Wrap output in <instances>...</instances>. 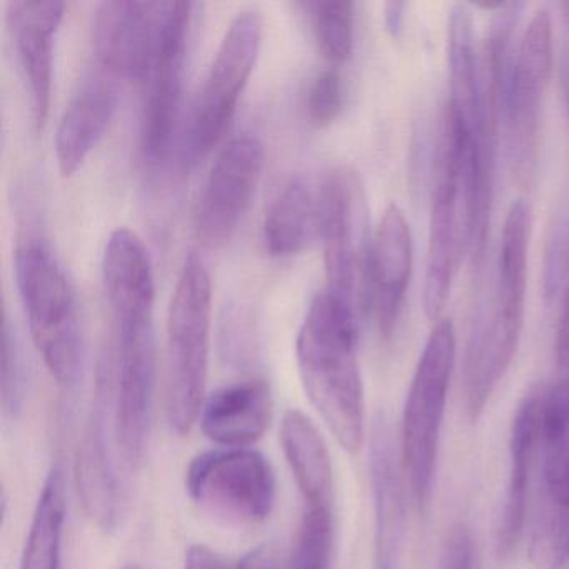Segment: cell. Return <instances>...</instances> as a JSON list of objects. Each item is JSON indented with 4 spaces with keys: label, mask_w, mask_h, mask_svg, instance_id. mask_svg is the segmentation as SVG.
<instances>
[{
    "label": "cell",
    "mask_w": 569,
    "mask_h": 569,
    "mask_svg": "<svg viewBox=\"0 0 569 569\" xmlns=\"http://www.w3.org/2000/svg\"><path fill=\"white\" fill-rule=\"evenodd\" d=\"M455 362V325L451 319L441 318L432 326L422 349L402 415V475L406 476L416 508L421 511L431 499L439 438Z\"/></svg>",
    "instance_id": "obj_5"
},
{
    "label": "cell",
    "mask_w": 569,
    "mask_h": 569,
    "mask_svg": "<svg viewBox=\"0 0 569 569\" xmlns=\"http://www.w3.org/2000/svg\"><path fill=\"white\" fill-rule=\"evenodd\" d=\"M319 199L326 289L362 315L369 311V266L375 234L369 226L368 196L361 176L351 166H338L319 184Z\"/></svg>",
    "instance_id": "obj_6"
},
{
    "label": "cell",
    "mask_w": 569,
    "mask_h": 569,
    "mask_svg": "<svg viewBox=\"0 0 569 569\" xmlns=\"http://www.w3.org/2000/svg\"><path fill=\"white\" fill-rule=\"evenodd\" d=\"M468 249V212L461 161L455 142L441 129L435 159L428 261L422 289V306L429 321L438 322L441 319L452 279Z\"/></svg>",
    "instance_id": "obj_10"
},
{
    "label": "cell",
    "mask_w": 569,
    "mask_h": 569,
    "mask_svg": "<svg viewBox=\"0 0 569 569\" xmlns=\"http://www.w3.org/2000/svg\"><path fill=\"white\" fill-rule=\"evenodd\" d=\"M189 498L232 525H261L274 508L276 478L268 459L251 448L202 452L186 469Z\"/></svg>",
    "instance_id": "obj_8"
},
{
    "label": "cell",
    "mask_w": 569,
    "mask_h": 569,
    "mask_svg": "<svg viewBox=\"0 0 569 569\" xmlns=\"http://www.w3.org/2000/svg\"><path fill=\"white\" fill-rule=\"evenodd\" d=\"M538 395L528 556L536 569H565L569 562V379L558 378Z\"/></svg>",
    "instance_id": "obj_4"
},
{
    "label": "cell",
    "mask_w": 569,
    "mask_h": 569,
    "mask_svg": "<svg viewBox=\"0 0 569 569\" xmlns=\"http://www.w3.org/2000/svg\"><path fill=\"white\" fill-rule=\"evenodd\" d=\"M2 406L6 415L18 416L24 401V365H22L21 348L18 335L12 328L8 311L2 322Z\"/></svg>",
    "instance_id": "obj_28"
},
{
    "label": "cell",
    "mask_w": 569,
    "mask_h": 569,
    "mask_svg": "<svg viewBox=\"0 0 569 569\" xmlns=\"http://www.w3.org/2000/svg\"><path fill=\"white\" fill-rule=\"evenodd\" d=\"M264 146L256 136H238L222 148L202 186L194 224L209 246L228 241L248 211L264 171Z\"/></svg>",
    "instance_id": "obj_12"
},
{
    "label": "cell",
    "mask_w": 569,
    "mask_h": 569,
    "mask_svg": "<svg viewBox=\"0 0 569 569\" xmlns=\"http://www.w3.org/2000/svg\"><path fill=\"white\" fill-rule=\"evenodd\" d=\"M14 271L32 342L52 378L71 388L84 359L74 288L54 252L38 239L18 246Z\"/></svg>",
    "instance_id": "obj_3"
},
{
    "label": "cell",
    "mask_w": 569,
    "mask_h": 569,
    "mask_svg": "<svg viewBox=\"0 0 569 569\" xmlns=\"http://www.w3.org/2000/svg\"><path fill=\"white\" fill-rule=\"evenodd\" d=\"M555 355L559 378L569 379V289H566L556 329Z\"/></svg>",
    "instance_id": "obj_30"
},
{
    "label": "cell",
    "mask_w": 569,
    "mask_h": 569,
    "mask_svg": "<svg viewBox=\"0 0 569 569\" xmlns=\"http://www.w3.org/2000/svg\"><path fill=\"white\" fill-rule=\"evenodd\" d=\"M319 186H312L306 178H292L266 211V248L272 256L298 254L319 238Z\"/></svg>",
    "instance_id": "obj_23"
},
{
    "label": "cell",
    "mask_w": 569,
    "mask_h": 569,
    "mask_svg": "<svg viewBox=\"0 0 569 569\" xmlns=\"http://www.w3.org/2000/svg\"><path fill=\"white\" fill-rule=\"evenodd\" d=\"M566 289H569V284H568V288H566Z\"/></svg>",
    "instance_id": "obj_36"
},
{
    "label": "cell",
    "mask_w": 569,
    "mask_h": 569,
    "mask_svg": "<svg viewBox=\"0 0 569 569\" xmlns=\"http://www.w3.org/2000/svg\"><path fill=\"white\" fill-rule=\"evenodd\" d=\"M114 82L104 76L88 79L66 106L56 129V159L62 176L84 164L118 109Z\"/></svg>",
    "instance_id": "obj_18"
},
{
    "label": "cell",
    "mask_w": 569,
    "mask_h": 569,
    "mask_svg": "<svg viewBox=\"0 0 569 569\" xmlns=\"http://www.w3.org/2000/svg\"><path fill=\"white\" fill-rule=\"evenodd\" d=\"M66 4L58 0H11L8 2V24L14 39L19 64L28 84L32 121L46 124L51 106L52 66L59 26L64 19Z\"/></svg>",
    "instance_id": "obj_14"
},
{
    "label": "cell",
    "mask_w": 569,
    "mask_h": 569,
    "mask_svg": "<svg viewBox=\"0 0 569 569\" xmlns=\"http://www.w3.org/2000/svg\"><path fill=\"white\" fill-rule=\"evenodd\" d=\"M449 118L478 138L479 59L469 6L455 4L448 19Z\"/></svg>",
    "instance_id": "obj_22"
},
{
    "label": "cell",
    "mask_w": 569,
    "mask_h": 569,
    "mask_svg": "<svg viewBox=\"0 0 569 569\" xmlns=\"http://www.w3.org/2000/svg\"><path fill=\"white\" fill-rule=\"evenodd\" d=\"M66 525L64 472L49 471L22 551L21 569H61Z\"/></svg>",
    "instance_id": "obj_24"
},
{
    "label": "cell",
    "mask_w": 569,
    "mask_h": 569,
    "mask_svg": "<svg viewBox=\"0 0 569 569\" xmlns=\"http://www.w3.org/2000/svg\"><path fill=\"white\" fill-rule=\"evenodd\" d=\"M191 2L162 4L161 34L148 72L142 78L141 141L146 158H164L174 138L184 84Z\"/></svg>",
    "instance_id": "obj_11"
},
{
    "label": "cell",
    "mask_w": 569,
    "mask_h": 569,
    "mask_svg": "<svg viewBox=\"0 0 569 569\" xmlns=\"http://www.w3.org/2000/svg\"><path fill=\"white\" fill-rule=\"evenodd\" d=\"M305 8L322 56L335 64L348 61L355 51V4L349 0H328Z\"/></svg>",
    "instance_id": "obj_25"
},
{
    "label": "cell",
    "mask_w": 569,
    "mask_h": 569,
    "mask_svg": "<svg viewBox=\"0 0 569 569\" xmlns=\"http://www.w3.org/2000/svg\"><path fill=\"white\" fill-rule=\"evenodd\" d=\"M332 506H305L301 525L286 569H332Z\"/></svg>",
    "instance_id": "obj_26"
},
{
    "label": "cell",
    "mask_w": 569,
    "mask_h": 569,
    "mask_svg": "<svg viewBox=\"0 0 569 569\" xmlns=\"http://www.w3.org/2000/svg\"><path fill=\"white\" fill-rule=\"evenodd\" d=\"M358 331V311L325 288L309 305L296 339L306 395L351 455L362 448L366 422Z\"/></svg>",
    "instance_id": "obj_1"
},
{
    "label": "cell",
    "mask_w": 569,
    "mask_h": 569,
    "mask_svg": "<svg viewBox=\"0 0 569 569\" xmlns=\"http://www.w3.org/2000/svg\"><path fill=\"white\" fill-rule=\"evenodd\" d=\"M538 405V391L529 392L512 419L508 488L496 539V552L501 559L511 558L525 535L529 486L535 469Z\"/></svg>",
    "instance_id": "obj_19"
},
{
    "label": "cell",
    "mask_w": 569,
    "mask_h": 569,
    "mask_svg": "<svg viewBox=\"0 0 569 569\" xmlns=\"http://www.w3.org/2000/svg\"><path fill=\"white\" fill-rule=\"evenodd\" d=\"M281 445L306 506H332L335 475L325 438L315 422L298 409L281 421Z\"/></svg>",
    "instance_id": "obj_21"
},
{
    "label": "cell",
    "mask_w": 569,
    "mask_h": 569,
    "mask_svg": "<svg viewBox=\"0 0 569 569\" xmlns=\"http://www.w3.org/2000/svg\"><path fill=\"white\" fill-rule=\"evenodd\" d=\"M372 498H375L376 569H402L406 532V496L398 456L388 419L379 415L369 448Z\"/></svg>",
    "instance_id": "obj_16"
},
{
    "label": "cell",
    "mask_w": 569,
    "mask_h": 569,
    "mask_svg": "<svg viewBox=\"0 0 569 569\" xmlns=\"http://www.w3.org/2000/svg\"><path fill=\"white\" fill-rule=\"evenodd\" d=\"M552 28L546 9L529 21L505 84L506 151L519 188L535 184L539 158V116L552 72Z\"/></svg>",
    "instance_id": "obj_7"
},
{
    "label": "cell",
    "mask_w": 569,
    "mask_h": 569,
    "mask_svg": "<svg viewBox=\"0 0 569 569\" xmlns=\"http://www.w3.org/2000/svg\"><path fill=\"white\" fill-rule=\"evenodd\" d=\"M565 96H566V108H568V116H569V66H568V68H566Z\"/></svg>",
    "instance_id": "obj_33"
},
{
    "label": "cell",
    "mask_w": 569,
    "mask_h": 569,
    "mask_svg": "<svg viewBox=\"0 0 569 569\" xmlns=\"http://www.w3.org/2000/svg\"><path fill=\"white\" fill-rule=\"evenodd\" d=\"M405 2H386L385 4V24L389 34L398 39L402 32V24H405Z\"/></svg>",
    "instance_id": "obj_32"
},
{
    "label": "cell",
    "mask_w": 569,
    "mask_h": 569,
    "mask_svg": "<svg viewBox=\"0 0 569 569\" xmlns=\"http://www.w3.org/2000/svg\"><path fill=\"white\" fill-rule=\"evenodd\" d=\"M234 569H279L278 551L272 545H261L252 548Z\"/></svg>",
    "instance_id": "obj_31"
},
{
    "label": "cell",
    "mask_w": 569,
    "mask_h": 569,
    "mask_svg": "<svg viewBox=\"0 0 569 569\" xmlns=\"http://www.w3.org/2000/svg\"><path fill=\"white\" fill-rule=\"evenodd\" d=\"M164 2L106 0L96 9L94 49L106 72L142 81L161 34Z\"/></svg>",
    "instance_id": "obj_13"
},
{
    "label": "cell",
    "mask_w": 569,
    "mask_h": 569,
    "mask_svg": "<svg viewBox=\"0 0 569 569\" xmlns=\"http://www.w3.org/2000/svg\"><path fill=\"white\" fill-rule=\"evenodd\" d=\"M561 11L562 16H565L566 22L569 24V0H565V2H561Z\"/></svg>",
    "instance_id": "obj_34"
},
{
    "label": "cell",
    "mask_w": 569,
    "mask_h": 569,
    "mask_svg": "<svg viewBox=\"0 0 569 569\" xmlns=\"http://www.w3.org/2000/svg\"><path fill=\"white\" fill-rule=\"evenodd\" d=\"M411 272V228L402 209L391 204L382 212L372 236L369 266V311L375 312L379 332L385 339L395 335Z\"/></svg>",
    "instance_id": "obj_15"
},
{
    "label": "cell",
    "mask_w": 569,
    "mask_h": 569,
    "mask_svg": "<svg viewBox=\"0 0 569 569\" xmlns=\"http://www.w3.org/2000/svg\"><path fill=\"white\" fill-rule=\"evenodd\" d=\"M264 21L254 8L232 18L209 66L192 114L189 144L194 156H206L219 144L261 51Z\"/></svg>",
    "instance_id": "obj_9"
},
{
    "label": "cell",
    "mask_w": 569,
    "mask_h": 569,
    "mask_svg": "<svg viewBox=\"0 0 569 569\" xmlns=\"http://www.w3.org/2000/svg\"><path fill=\"white\" fill-rule=\"evenodd\" d=\"M76 486L89 518L111 531L121 515L118 476L106 445L104 395H99L76 458Z\"/></svg>",
    "instance_id": "obj_20"
},
{
    "label": "cell",
    "mask_w": 569,
    "mask_h": 569,
    "mask_svg": "<svg viewBox=\"0 0 569 569\" xmlns=\"http://www.w3.org/2000/svg\"><path fill=\"white\" fill-rule=\"evenodd\" d=\"M272 421V395L261 378L216 389L199 415L202 432L221 448H251Z\"/></svg>",
    "instance_id": "obj_17"
},
{
    "label": "cell",
    "mask_w": 569,
    "mask_h": 569,
    "mask_svg": "<svg viewBox=\"0 0 569 569\" xmlns=\"http://www.w3.org/2000/svg\"><path fill=\"white\" fill-rule=\"evenodd\" d=\"M211 316V274L191 252L176 281L166 322V412L178 435L191 431L204 405Z\"/></svg>",
    "instance_id": "obj_2"
},
{
    "label": "cell",
    "mask_w": 569,
    "mask_h": 569,
    "mask_svg": "<svg viewBox=\"0 0 569 569\" xmlns=\"http://www.w3.org/2000/svg\"><path fill=\"white\" fill-rule=\"evenodd\" d=\"M441 569H478L475 539L468 526H455L449 532Z\"/></svg>",
    "instance_id": "obj_29"
},
{
    "label": "cell",
    "mask_w": 569,
    "mask_h": 569,
    "mask_svg": "<svg viewBox=\"0 0 569 569\" xmlns=\"http://www.w3.org/2000/svg\"><path fill=\"white\" fill-rule=\"evenodd\" d=\"M306 116L318 128L331 124L345 108V81L336 69H325L312 79L306 94Z\"/></svg>",
    "instance_id": "obj_27"
},
{
    "label": "cell",
    "mask_w": 569,
    "mask_h": 569,
    "mask_svg": "<svg viewBox=\"0 0 569 569\" xmlns=\"http://www.w3.org/2000/svg\"><path fill=\"white\" fill-rule=\"evenodd\" d=\"M122 569H142L141 566H138V565H128V566H124V568Z\"/></svg>",
    "instance_id": "obj_35"
}]
</instances>
